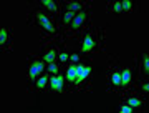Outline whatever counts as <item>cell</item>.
<instances>
[{
    "label": "cell",
    "mask_w": 149,
    "mask_h": 113,
    "mask_svg": "<svg viewBox=\"0 0 149 113\" xmlns=\"http://www.w3.org/2000/svg\"><path fill=\"white\" fill-rule=\"evenodd\" d=\"M109 10H111V12H116V13H123L121 2H111V5H109Z\"/></svg>",
    "instance_id": "obj_17"
},
{
    "label": "cell",
    "mask_w": 149,
    "mask_h": 113,
    "mask_svg": "<svg viewBox=\"0 0 149 113\" xmlns=\"http://www.w3.org/2000/svg\"><path fill=\"white\" fill-rule=\"evenodd\" d=\"M131 81H133V70L129 68V67H124L121 70V86H129L131 85Z\"/></svg>",
    "instance_id": "obj_7"
},
{
    "label": "cell",
    "mask_w": 149,
    "mask_h": 113,
    "mask_svg": "<svg viewBox=\"0 0 149 113\" xmlns=\"http://www.w3.org/2000/svg\"><path fill=\"white\" fill-rule=\"evenodd\" d=\"M70 62H71V63H80V55L78 53H70Z\"/></svg>",
    "instance_id": "obj_22"
},
{
    "label": "cell",
    "mask_w": 149,
    "mask_h": 113,
    "mask_svg": "<svg viewBox=\"0 0 149 113\" xmlns=\"http://www.w3.org/2000/svg\"><path fill=\"white\" fill-rule=\"evenodd\" d=\"M40 4H42V7L45 10L52 12V13H56V12H58V4H56L55 0H42Z\"/></svg>",
    "instance_id": "obj_13"
},
{
    "label": "cell",
    "mask_w": 149,
    "mask_h": 113,
    "mask_svg": "<svg viewBox=\"0 0 149 113\" xmlns=\"http://www.w3.org/2000/svg\"><path fill=\"white\" fill-rule=\"evenodd\" d=\"M56 58H58V53H56L53 48H43L42 60L45 63H53V62H56Z\"/></svg>",
    "instance_id": "obj_8"
},
{
    "label": "cell",
    "mask_w": 149,
    "mask_h": 113,
    "mask_svg": "<svg viewBox=\"0 0 149 113\" xmlns=\"http://www.w3.org/2000/svg\"><path fill=\"white\" fill-rule=\"evenodd\" d=\"M48 88L52 92H65V75L58 73V75H52L50 77V81H48Z\"/></svg>",
    "instance_id": "obj_3"
},
{
    "label": "cell",
    "mask_w": 149,
    "mask_h": 113,
    "mask_svg": "<svg viewBox=\"0 0 149 113\" xmlns=\"http://www.w3.org/2000/svg\"><path fill=\"white\" fill-rule=\"evenodd\" d=\"M91 75V67L86 63H76V80H74V85H81V81L86 80L88 77Z\"/></svg>",
    "instance_id": "obj_4"
},
{
    "label": "cell",
    "mask_w": 149,
    "mask_h": 113,
    "mask_svg": "<svg viewBox=\"0 0 149 113\" xmlns=\"http://www.w3.org/2000/svg\"><path fill=\"white\" fill-rule=\"evenodd\" d=\"M65 80L68 81L70 85H74V80H76V63H71V65H68V67H66Z\"/></svg>",
    "instance_id": "obj_9"
},
{
    "label": "cell",
    "mask_w": 149,
    "mask_h": 113,
    "mask_svg": "<svg viewBox=\"0 0 149 113\" xmlns=\"http://www.w3.org/2000/svg\"><path fill=\"white\" fill-rule=\"evenodd\" d=\"M10 30L12 28H7V27H3L0 30V45H2V48L10 45Z\"/></svg>",
    "instance_id": "obj_10"
},
{
    "label": "cell",
    "mask_w": 149,
    "mask_h": 113,
    "mask_svg": "<svg viewBox=\"0 0 149 113\" xmlns=\"http://www.w3.org/2000/svg\"><path fill=\"white\" fill-rule=\"evenodd\" d=\"M141 57H143V73L144 75H148L149 73V57L146 53L141 55Z\"/></svg>",
    "instance_id": "obj_16"
},
{
    "label": "cell",
    "mask_w": 149,
    "mask_h": 113,
    "mask_svg": "<svg viewBox=\"0 0 149 113\" xmlns=\"http://www.w3.org/2000/svg\"><path fill=\"white\" fill-rule=\"evenodd\" d=\"M95 47H96L95 38L91 37L90 33H85V37H83V40H81V52L90 53L91 50H95Z\"/></svg>",
    "instance_id": "obj_6"
},
{
    "label": "cell",
    "mask_w": 149,
    "mask_h": 113,
    "mask_svg": "<svg viewBox=\"0 0 149 113\" xmlns=\"http://www.w3.org/2000/svg\"><path fill=\"white\" fill-rule=\"evenodd\" d=\"M119 112H121V113H133V112H134V108H133V107H129L128 103H124V105H121Z\"/></svg>",
    "instance_id": "obj_21"
},
{
    "label": "cell",
    "mask_w": 149,
    "mask_h": 113,
    "mask_svg": "<svg viewBox=\"0 0 149 113\" xmlns=\"http://www.w3.org/2000/svg\"><path fill=\"white\" fill-rule=\"evenodd\" d=\"M58 58L61 60V63H66V62H68L70 60V53H66V50H60V53H58Z\"/></svg>",
    "instance_id": "obj_20"
},
{
    "label": "cell",
    "mask_w": 149,
    "mask_h": 113,
    "mask_svg": "<svg viewBox=\"0 0 149 113\" xmlns=\"http://www.w3.org/2000/svg\"><path fill=\"white\" fill-rule=\"evenodd\" d=\"M126 103H128L129 107H133V108H138V107H141V105H143V102H141L139 98H128V100H126Z\"/></svg>",
    "instance_id": "obj_18"
},
{
    "label": "cell",
    "mask_w": 149,
    "mask_h": 113,
    "mask_svg": "<svg viewBox=\"0 0 149 113\" xmlns=\"http://www.w3.org/2000/svg\"><path fill=\"white\" fill-rule=\"evenodd\" d=\"M141 90H143V93H144V95H148V93H149V85H148V83H144Z\"/></svg>",
    "instance_id": "obj_23"
},
{
    "label": "cell",
    "mask_w": 149,
    "mask_h": 113,
    "mask_svg": "<svg viewBox=\"0 0 149 113\" xmlns=\"http://www.w3.org/2000/svg\"><path fill=\"white\" fill-rule=\"evenodd\" d=\"M48 81H50V77L47 73H43L42 77H38V80L35 81V92H42L45 86H48Z\"/></svg>",
    "instance_id": "obj_11"
},
{
    "label": "cell",
    "mask_w": 149,
    "mask_h": 113,
    "mask_svg": "<svg viewBox=\"0 0 149 113\" xmlns=\"http://www.w3.org/2000/svg\"><path fill=\"white\" fill-rule=\"evenodd\" d=\"M45 65H43V62H40V60H33L32 55H30V58H28V78H30V85H33V81L38 80V77H42L43 73H45Z\"/></svg>",
    "instance_id": "obj_1"
},
{
    "label": "cell",
    "mask_w": 149,
    "mask_h": 113,
    "mask_svg": "<svg viewBox=\"0 0 149 113\" xmlns=\"http://www.w3.org/2000/svg\"><path fill=\"white\" fill-rule=\"evenodd\" d=\"M47 70L52 73V75H58L60 73V67L56 62H53V63H47Z\"/></svg>",
    "instance_id": "obj_15"
},
{
    "label": "cell",
    "mask_w": 149,
    "mask_h": 113,
    "mask_svg": "<svg viewBox=\"0 0 149 113\" xmlns=\"http://www.w3.org/2000/svg\"><path fill=\"white\" fill-rule=\"evenodd\" d=\"M108 80H109V85H113L114 88L121 86V72H111Z\"/></svg>",
    "instance_id": "obj_14"
},
{
    "label": "cell",
    "mask_w": 149,
    "mask_h": 113,
    "mask_svg": "<svg viewBox=\"0 0 149 113\" xmlns=\"http://www.w3.org/2000/svg\"><path fill=\"white\" fill-rule=\"evenodd\" d=\"M121 7H123V12H133V2L131 0H123Z\"/></svg>",
    "instance_id": "obj_19"
},
{
    "label": "cell",
    "mask_w": 149,
    "mask_h": 113,
    "mask_svg": "<svg viewBox=\"0 0 149 113\" xmlns=\"http://www.w3.org/2000/svg\"><path fill=\"white\" fill-rule=\"evenodd\" d=\"M86 22V10H81V12H78L76 15H74V18L71 20V23L68 25V28L70 30H80L81 27H83V23Z\"/></svg>",
    "instance_id": "obj_5"
},
{
    "label": "cell",
    "mask_w": 149,
    "mask_h": 113,
    "mask_svg": "<svg viewBox=\"0 0 149 113\" xmlns=\"http://www.w3.org/2000/svg\"><path fill=\"white\" fill-rule=\"evenodd\" d=\"M35 25H38L48 33L56 32V27L53 25V22L48 18V13H45V12H35Z\"/></svg>",
    "instance_id": "obj_2"
},
{
    "label": "cell",
    "mask_w": 149,
    "mask_h": 113,
    "mask_svg": "<svg viewBox=\"0 0 149 113\" xmlns=\"http://www.w3.org/2000/svg\"><path fill=\"white\" fill-rule=\"evenodd\" d=\"M83 10V2H70L65 5V12H71V13H78Z\"/></svg>",
    "instance_id": "obj_12"
}]
</instances>
